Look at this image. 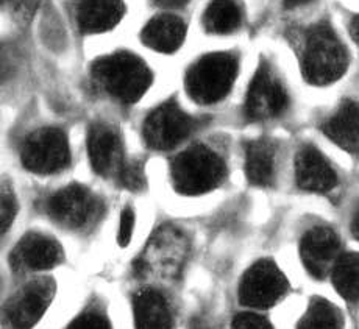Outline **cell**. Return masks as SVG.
I'll list each match as a JSON object with an SVG mask.
<instances>
[{
	"instance_id": "6da1fadb",
	"label": "cell",
	"mask_w": 359,
	"mask_h": 329,
	"mask_svg": "<svg viewBox=\"0 0 359 329\" xmlns=\"http://www.w3.org/2000/svg\"><path fill=\"white\" fill-rule=\"evenodd\" d=\"M93 77L114 99L135 104L151 85V72L136 55L117 52L97 59Z\"/></svg>"
},
{
	"instance_id": "7a4b0ae2",
	"label": "cell",
	"mask_w": 359,
	"mask_h": 329,
	"mask_svg": "<svg viewBox=\"0 0 359 329\" xmlns=\"http://www.w3.org/2000/svg\"><path fill=\"white\" fill-rule=\"evenodd\" d=\"M225 174L222 158L205 146L184 150L172 162V181L183 195H202L216 189Z\"/></svg>"
},
{
	"instance_id": "3957f363",
	"label": "cell",
	"mask_w": 359,
	"mask_h": 329,
	"mask_svg": "<svg viewBox=\"0 0 359 329\" xmlns=\"http://www.w3.org/2000/svg\"><path fill=\"white\" fill-rule=\"evenodd\" d=\"M348 64L347 50L328 25L309 31L303 55V75L308 83L325 86L339 80Z\"/></svg>"
},
{
	"instance_id": "277c9868",
	"label": "cell",
	"mask_w": 359,
	"mask_h": 329,
	"mask_svg": "<svg viewBox=\"0 0 359 329\" xmlns=\"http://www.w3.org/2000/svg\"><path fill=\"white\" fill-rule=\"evenodd\" d=\"M238 75V58L231 53H210L200 58L186 75V89L198 104L210 105L231 91Z\"/></svg>"
},
{
	"instance_id": "5b68a950",
	"label": "cell",
	"mask_w": 359,
	"mask_h": 329,
	"mask_svg": "<svg viewBox=\"0 0 359 329\" xmlns=\"http://www.w3.org/2000/svg\"><path fill=\"white\" fill-rule=\"evenodd\" d=\"M22 164L33 174L50 175L71 161L66 134L58 128H41L32 133L22 147Z\"/></svg>"
},
{
	"instance_id": "8992f818",
	"label": "cell",
	"mask_w": 359,
	"mask_h": 329,
	"mask_svg": "<svg viewBox=\"0 0 359 329\" xmlns=\"http://www.w3.org/2000/svg\"><path fill=\"white\" fill-rule=\"evenodd\" d=\"M188 255V241L175 228H163L154 236L141 258V275L172 278L182 270Z\"/></svg>"
},
{
	"instance_id": "52a82bcc",
	"label": "cell",
	"mask_w": 359,
	"mask_h": 329,
	"mask_svg": "<svg viewBox=\"0 0 359 329\" xmlns=\"http://www.w3.org/2000/svg\"><path fill=\"white\" fill-rule=\"evenodd\" d=\"M47 212L65 228L81 230L99 217L100 202L86 188L72 184L50 197Z\"/></svg>"
},
{
	"instance_id": "ba28073f",
	"label": "cell",
	"mask_w": 359,
	"mask_h": 329,
	"mask_svg": "<svg viewBox=\"0 0 359 329\" xmlns=\"http://www.w3.org/2000/svg\"><path fill=\"white\" fill-rule=\"evenodd\" d=\"M287 290V279L272 260H259L241 279L239 300L250 307H271Z\"/></svg>"
},
{
	"instance_id": "9c48e42d",
	"label": "cell",
	"mask_w": 359,
	"mask_h": 329,
	"mask_svg": "<svg viewBox=\"0 0 359 329\" xmlns=\"http://www.w3.org/2000/svg\"><path fill=\"white\" fill-rule=\"evenodd\" d=\"M194 120L175 104H164L144 122V139L155 150H170L188 138Z\"/></svg>"
},
{
	"instance_id": "30bf717a",
	"label": "cell",
	"mask_w": 359,
	"mask_h": 329,
	"mask_svg": "<svg viewBox=\"0 0 359 329\" xmlns=\"http://www.w3.org/2000/svg\"><path fill=\"white\" fill-rule=\"evenodd\" d=\"M53 295L55 284L52 279L32 281L6 304V323L11 329H33L46 314Z\"/></svg>"
},
{
	"instance_id": "8fae6325",
	"label": "cell",
	"mask_w": 359,
	"mask_h": 329,
	"mask_svg": "<svg viewBox=\"0 0 359 329\" xmlns=\"http://www.w3.org/2000/svg\"><path fill=\"white\" fill-rule=\"evenodd\" d=\"M287 106V94L280 80L267 66L255 74L248 88L245 113L252 120H267L277 118Z\"/></svg>"
},
{
	"instance_id": "7c38bea8",
	"label": "cell",
	"mask_w": 359,
	"mask_h": 329,
	"mask_svg": "<svg viewBox=\"0 0 359 329\" xmlns=\"http://www.w3.org/2000/svg\"><path fill=\"white\" fill-rule=\"evenodd\" d=\"M341 242L336 232L327 226H316L302 239L300 255L305 269L314 278H325L339 258Z\"/></svg>"
},
{
	"instance_id": "4fadbf2b",
	"label": "cell",
	"mask_w": 359,
	"mask_h": 329,
	"mask_svg": "<svg viewBox=\"0 0 359 329\" xmlns=\"http://www.w3.org/2000/svg\"><path fill=\"white\" fill-rule=\"evenodd\" d=\"M88 155L93 169L102 176H117L123 166V150L113 128L95 123L88 134Z\"/></svg>"
},
{
	"instance_id": "5bb4252c",
	"label": "cell",
	"mask_w": 359,
	"mask_h": 329,
	"mask_svg": "<svg viewBox=\"0 0 359 329\" xmlns=\"http://www.w3.org/2000/svg\"><path fill=\"white\" fill-rule=\"evenodd\" d=\"M63 260V250L53 239L36 234H27L19 241L11 253V262L18 270H47Z\"/></svg>"
},
{
	"instance_id": "9a60e30c",
	"label": "cell",
	"mask_w": 359,
	"mask_h": 329,
	"mask_svg": "<svg viewBox=\"0 0 359 329\" xmlns=\"http://www.w3.org/2000/svg\"><path fill=\"white\" fill-rule=\"evenodd\" d=\"M295 176L299 186L309 192H328L337 184L333 167L314 147H303L297 155Z\"/></svg>"
},
{
	"instance_id": "2e32d148",
	"label": "cell",
	"mask_w": 359,
	"mask_h": 329,
	"mask_svg": "<svg viewBox=\"0 0 359 329\" xmlns=\"http://www.w3.org/2000/svg\"><path fill=\"white\" fill-rule=\"evenodd\" d=\"M126 13L122 0H80L77 20L85 33H103L114 29Z\"/></svg>"
},
{
	"instance_id": "e0dca14e",
	"label": "cell",
	"mask_w": 359,
	"mask_h": 329,
	"mask_svg": "<svg viewBox=\"0 0 359 329\" xmlns=\"http://www.w3.org/2000/svg\"><path fill=\"white\" fill-rule=\"evenodd\" d=\"M186 36V25L180 18L161 15L150 20L141 33L142 43L151 50L172 53L182 47Z\"/></svg>"
},
{
	"instance_id": "ac0fdd59",
	"label": "cell",
	"mask_w": 359,
	"mask_h": 329,
	"mask_svg": "<svg viewBox=\"0 0 359 329\" xmlns=\"http://www.w3.org/2000/svg\"><path fill=\"white\" fill-rule=\"evenodd\" d=\"M136 329H172V314L161 293L151 289L137 292L133 298Z\"/></svg>"
},
{
	"instance_id": "d6986e66",
	"label": "cell",
	"mask_w": 359,
	"mask_h": 329,
	"mask_svg": "<svg viewBox=\"0 0 359 329\" xmlns=\"http://www.w3.org/2000/svg\"><path fill=\"white\" fill-rule=\"evenodd\" d=\"M323 132L336 146L347 150V152H356L358 148V106L353 102L344 104L339 111L331 118Z\"/></svg>"
},
{
	"instance_id": "ffe728a7",
	"label": "cell",
	"mask_w": 359,
	"mask_h": 329,
	"mask_svg": "<svg viewBox=\"0 0 359 329\" xmlns=\"http://www.w3.org/2000/svg\"><path fill=\"white\" fill-rule=\"evenodd\" d=\"M245 172L257 186H269L275 175V150L269 141H253L245 150Z\"/></svg>"
},
{
	"instance_id": "44dd1931",
	"label": "cell",
	"mask_w": 359,
	"mask_h": 329,
	"mask_svg": "<svg viewBox=\"0 0 359 329\" xmlns=\"http://www.w3.org/2000/svg\"><path fill=\"white\" fill-rule=\"evenodd\" d=\"M243 11L236 0H212L203 15L206 31L214 35H226L239 29Z\"/></svg>"
},
{
	"instance_id": "7402d4cb",
	"label": "cell",
	"mask_w": 359,
	"mask_h": 329,
	"mask_svg": "<svg viewBox=\"0 0 359 329\" xmlns=\"http://www.w3.org/2000/svg\"><path fill=\"white\" fill-rule=\"evenodd\" d=\"M299 329H342V317L334 304L314 298L299 323Z\"/></svg>"
},
{
	"instance_id": "603a6c76",
	"label": "cell",
	"mask_w": 359,
	"mask_h": 329,
	"mask_svg": "<svg viewBox=\"0 0 359 329\" xmlns=\"http://www.w3.org/2000/svg\"><path fill=\"white\" fill-rule=\"evenodd\" d=\"M333 283L345 300L358 298V255H341L333 265Z\"/></svg>"
},
{
	"instance_id": "cb8c5ba5",
	"label": "cell",
	"mask_w": 359,
	"mask_h": 329,
	"mask_svg": "<svg viewBox=\"0 0 359 329\" xmlns=\"http://www.w3.org/2000/svg\"><path fill=\"white\" fill-rule=\"evenodd\" d=\"M18 212V203L10 190L0 192V236L5 234L13 225Z\"/></svg>"
},
{
	"instance_id": "d4e9b609",
	"label": "cell",
	"mask_w": 359,
	"mask_h": 329,
	"mask_svg": "<svg viewBox=\"0 0 359 329\" xmlns=\"http://www.w3.org/2000/svg\"><path fill=\"white\" fill-rule=\"evenodd\" d=\"M19 66V53L10 44H0V85L13 77Z\"/></svg>"
},
{
	"instance_id": "484cf974",
	"label": "cell",
	"mask_w": 359,
	"mask_h": 329,
	"mask_svg": "<svg viewBox=\"0 0 359 329\" xmlns=\"http://www.w3.org/2000/svg\"><path fill=\"white\" fill-rule=\"evenodd\" d=\"M121 181L123 183V186L131 189V190H137L144 188V183H146V178H144V170L140 162H130V164H123L119 175Z\"/></svg>"
},
{
	"instance_id": "4316f807",
	"label": "cell",
	"mask_w": 359,
	"mask_h": 329,
	"mask_svg": "<svg viewBox=\"0 0 359 329\" xmlns=\"http://www.w3.org/2000/svg\"><path fill=\"white\" fill-rule=\"evenodd\" d=\"M66 329H111L108 320L100 314L89 312L75 318Z\"/></svg>"
},
{
	"instance_id": "83f0119b",
	"label": "cell",
	"mask_w": 359,
	"mask_h": 329,
	"mask_svg": "<svg viewBox=\"0 0 359 329\" xmlns=\"http://www.w3.org/2000/svg\"><path fill=\"white\" fill-rule=\"evenodd\" d=\"M233 329H273L269 321L257 314H239L233 321Z\"/></svg>"
},
{
	"instance_id": "f1b7e54d",
	"label": "cell",
	"mask_w": 359,
	"mask_h": 329,
	"mask_svg": "<svg viewBox=\"0 0 359 329\" xmlns=\"http://www.w3.org/2000/svg\"><path fill=\"white\" fill-rule=\"evenodd\" d=\"M135 230V214L130 208L123 209L121 216V223H119V234H117V241L122 246H127L131 241V236H133Z\"/></svg>"
},
{
	"instance_id": "f546056e",
	"label": "cell",
	"mask_w": 359,
	"mask_h": 329,
	"mask_svg": "<svg viewBox=\"0 0 359 329\" xmlns=\"http://www.w3.org/2000/svg\"><path fill=\"white\" fill-rule=\"evenodd\" d=\"M156 4H160L161 6H165V8H180V6H184L189 0H155Z\"/></svg>"
},
{
	"instance_id": "4dcf8cb0",
	"label": "cell",
	"mask_w": 359,
	"mask_h": 329,
	"mask_svg": "<svg viewBox=\"0 0 359 329\" xmlns=\"http://www.w3.org/2000/svg\"><path fill=\"white\" fill-rule=\"evenodd\" d=\"M309 2H313V0H285V5L287 8H297V6L306 5Z\"/></svg>"
},
{
	"instance_id": "1f68e13d",
	"label": "cell",
	"mask_w": 359,
	"mask_h": 329,
	"mask_svg": "<svg viewBox=\"0 0 359 329\" xmlns=\"http://www.w3.org/2000/svg\"><path fill=\"white\" fill-rule=\"evenodd\" d=\"M351 33H353V38L358 41V18H355V20H353V25H351Z\"/></svg>"
},
{
	"instance_id": "d6a6232c",
	"label": "cell",
	"mask_w": 359,
	"mask_h": 329,
	"mask_svg": "<svg viewBox=\"0 0 359 329\" xmlns=\"http://www.w3.org/2000/svg\"><path fill=\"white\" fill-rule=\"evenodd\" d=\"M4 2V0H0V4H2Z\"/></svg>"
}]
</instances>
